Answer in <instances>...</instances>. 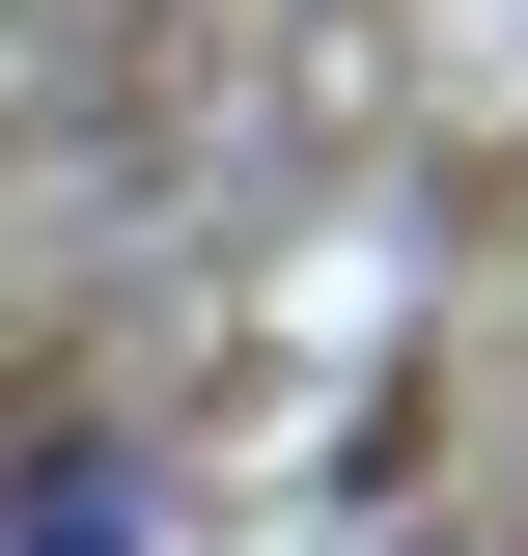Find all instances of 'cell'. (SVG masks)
<instances>
[{"label":"cell","mask_w":528,"mask_h":556,"mask_svg":"<svg viewBox=\"0 0 528 556\" xmlns=\"http://www.w3.org/2000/svg\"><path fill=\"white\" fill-rule=\"evenodd\" d=\"M28 556H139V445L112 417H28Z\"/></svg>","instance_id":"cell-1"}]
</instances>
